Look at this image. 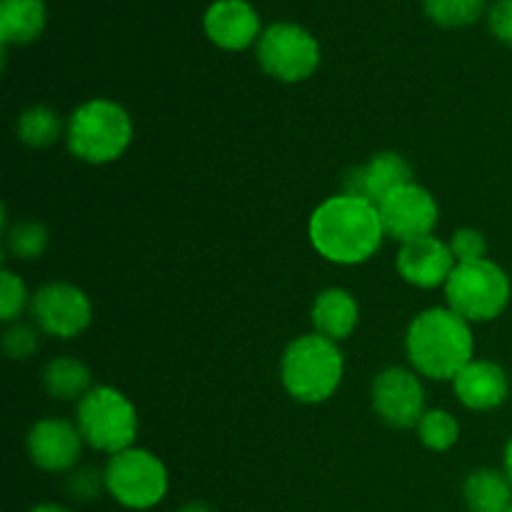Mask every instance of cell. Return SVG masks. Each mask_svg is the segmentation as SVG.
<instances>
[{"label": "cell", "mask_w": 512, "mask_h": 512, "mask_svg": "<svg viewBox=\"0 0 512 512\" xmlns=\"http://www.w3.org/2000/svg\"><path fill=\"white\" fill-rule=\"evenodd\" d=\"M308 238L315 253L328 263H365L378 253L385 238L380 208L358 195H333L310 215Z\"/></svg>", "instance_id": "cell-1"}, {"label": "cell", "mask_w": 512, "mask_h": 512, "mask_svg": "<svg viewBox=\"0 0 512 512\" xmlns=\"http://www.w3.org/2000/svg\"><path fill=\"white\" fill-rule=\"evenodd\" d=\"M378 208L380 218H383L385 238L398 240L400 245L433 235L440 218L438 200L433 198L428 188L418 183H408L390 193Z\"/></svg>", "instance_id": "cell-11"}, {"label": "cell", "mask_w": 512, "mask_h": 512, "mask_svg": "<svg viewBox=\"0 0 512 512\" xmlns=\"http://www.w3.org/2000/svg\"><path fill=\"white\" fill-rule=\"evenodd\" d=\"M453 390L460 403L475 413H490L505 405L510 395V378L503 365L493 360H478L465 365L453 380Z\"/></svg>", "instance_id": "cell-16"}, {"label": "cell", "mask_w": 512, "mask_h": 512, "mask_svg": "<svg viewBox=\"0 0 512 512\" xmlns=\"http://www.w3.org/2000/svg\"><path fill=\"white\" fill-rule=\"evenodd\" d=\"M65 128L68 125L50 105H33L25 113H20L15 133H18L20 143L30 145V148H50L53 143H58Z\"/></svg>", "instance_id": "cell-21"}, {"label": "cell", "mask_w": 512, "mask_h": 512, "mask_svg": "<svg viewBox=\"0 0 512 512\" xmlns=\"http://www.w3.org/2000/svg\"><path fill=\"white\" fill-rule=\"evenodd\" d=\"M408 183H413V168H410L408 160L393 150H380L368 163L358 165L345 175L343 193L368 198L375 205H380L390 193Z\"/></svg>", "instance_id": "cell-15"}, {"label": "cell", "mask_w": 512, "mask_h": 512, "mask_svg": "<svg viewBox=\"0 0 512 512\" xmlns=\"http://www.w3.org/2000/svg\"><path fill=\"white\" fill-rule=\"evenodd\" d=\"M418 438L433 453H448L460 440V423L448 410H425L418 423Z\"/></svg>", "instance_id": "cell-22"}, {"label": "cell", "mask_w": 512, "mask_h": 512, "mask_svg": "<svg viewBox=\"0 0 512 512\" xmlns=\"http://www.w3.org/2000/svg\"><path fill=\"white\" fill-rule=\"evenodd\" d=\"M83 435L78 425L63 418H45L30 428L28 455L45 473H73L83 455Z\"/></svg>", "instance_id": "cell-12"}, {"label": "cell", "mask_w": 512, "mask_h": 512, "mask_svg": "<svg viewBox=\"0 0 512 512\" xmlns=\"http://www.w3.org/2000/svg\"><path fill=\"white\" fill-rule=\"evenodd\" d=\"M258 65L280 83H303L320 68V43L308 28L290 20L270 23L255 43Z\"/></svg>", "instance_id": "cell-8"}, {"label": "cell", "mask_w": 512, "mask_h": 512, "mask_svg": "<svg viewBox=\"0 0 512 512\" xmlns=\"http://www.w3.org/2000/svg\"><path fill=\"white\" fill-rule=\"evenodd\" d=\"M448 308L473 323H490L500 318L512 298L510 275L493 260L458 263L445 283Z\"/></svg>", "instance_id": "cell-6"}, {"label": "cell", "mask_w": 512, "mask_h": 512, "mask_svg": "<svg viewBox=\"0 0 512 512\" xmlns=\"http://www.w3.org/2000/svg\"><path fill=\"white\" fill-rule=\"evenodd\" d=\"M503 470L508 473L510 483H512V438L508 440V445H505V455H503Z\"/></svg>", "instance_id": "cell-30"}, {"label": "cell", "mask_w": 512, "mask_h": 512, "mask_svg": "<svg viewBox=\"0 0 512 512\" xmlns=\"http://www.w3.org/2000/svg\"><path fill=\"white\" fill-rule=\"evenodd\" d=\"M28 303L30 295L25 283L20 280V275H15L13 270L8 268L0 270V320L8 325L15 323Z\"/></svg>", "instance_id": "cell-25"}, {"label": "cell", "mask_w": 512, "mask_h": 512, "mask_svg": "<svg viewBox=\"0 0 512 512\" xmlns=\"http://www.w3.org/2000/svg\"><path fill=\"white\" fill-rule=\"evenodd\" d=\"M455 265L458 263H455L450 245L435 235L410 240V243L400 245L398 255H395V268H398L400 278L420 290L445 288Z\"/></svg>", "instance_id": "cell-14"}, {"label": "cell", "mask_w": 512, "mask_h": 512, "mask_svg": "<svg viewBox=\"0 0 512 512\" xmlns=\"http://www.w3.org/2000/svg\"><path fill=\"white\" fill-rule=\"evenodd\" d=\"M30 313L45 335L73 340L88 330L90 320H93V305L78 285L53 280L35 290V295L30 298Z\"/></svg>", "instance_id": "cell-9"}, {"label": "cell", "mask_w": 512, "mask_h": 512, "mask_svg": "<svg viewBox=\"0 0 512 512\" xmlns=\"http://www.w3.org/2000/svg\"><path fill=\"white\" fill-rule=\"evenodd\" d=\"M105 493L128 510H150L168 495V468L145 448H128L110 455L105 465Z\"/></svg>", "instance_id": "cell-7"}, {"label": "cell", "mask_w": 512, "mask_h": 512, "mask_svg": "<svg viewBox=\"0 0 512 512\" xmlns=\"http://www.w3.org/2000/svg\"><path fill=\"white\" fill-rule=\"evenodd\" d=\"M345 375V358L335 340L320 333L295 338L280 360L285 393L303 405H320L335 395Z\"/></svg>", "instance_id": "cell-3"}, {"label": "cell", "mask_w": 512, "mask_h": 512, "mask_svg": "<svg viewBox=\"0 0 512 512\" xmlns=\"http://www.w3.org/2000/svg\"><path fill=\"white\" fill-rule=\"evenodd\" d=\"M38 345V333H35V328H30V325L15 320V323H10L8 328H5L3 350L10 360L33 358V355L38 353Z\"/></svg>", "instance_id": "cell-26"}, {"label": "cell", "mask_w": 512, "mask_h": 512, "mask_svg": "<svg viewBox=\"0 0 512 512\" xmlns=\"http://www.w3.org/2000/svg\"><path fill=\"white\" fill-rule=\"evenodd\" d=\"M178 512H215L213 508H210L208 503H200V500H195V503H188L183 505Z\"/></svg>", "instance_id": "cell-31"}, {"label": "cell", "mask_w": 512, "mask_h": 512, "mask_svg": "<svg viewBox=\"0 0 512 512\" xmlns=\"http://www.w3.org/2000/svg\"><path fill=\"white\" fill-rule=\"evenodd\" d=\"M448 245L455 255V263H475V260L488 258V240L475 228L455 230Z\"/></svg>", "instance_id": "cell-27"}, {"label": "cell", "mask_w": 512, "mask_h": 512, "mask_svg": "<svg viewBox=\"0 0 512 512\" xmlns=\"http://www.w3.org/2000/svg\"><path fill=\"white\" fill-rule=\"evenodd\" d=\"M45 0H0V40L3 45H28L45 30Z\"/></svg>", "instance_id": "cell-18"}, {"label": "cell", "mask_w": 512, "mask_h": 512, "mask_svg": "<svg viewBox=\"0 0 512 512\" xmlns=\"http://www.w3.org/2000/svg\"><path fill=\"white\" fill-rule=\"evenodd\" d=\"M43 388L55 400H83L93 390V373L88 365L70 355L53 358L43 370Z\"/></svg>", "instance_id": "cell-20"}, {"label": "cell", "mask_w": 512, "mask_h": 512, "mask_svg": "<svg viewBox=\"0 0 512 512\" xmlns=\"http://www.w3.org/2000/svg\"><path fill=\"white\" fill-rule=\"evenodd\" d=\"M370 403L375 415L390 428H418L420 418L425 415V388L423 380L415 370L385 368L375 375L370 388Z\"/></svg>", "instance_id": "cell-10"}, {"label": "cell", "mask_w": 512, "mask_h": 512, "mask_svg": "<svg viewBox=\"0 0 512 512\" xmlns=\"http://www.w3.org/2000/svg\"><path fill=\"white\" fill-rule=\"evenodd\" d=\"M105 490V473H100L93 465H85V468H75L68 478V493L70 498L78 500V503H90V500L98 498Z\"/></svg>", "instance_id": "cell-28"}, {"label": "cell", "mask_w": 512, "mask_h": 512, "mask_svg": "<svg viewBox=\"0 0 512 512\" xmlns=\"http://www.w3.org/2000/svg\"><path fill=\"white\" fill-rule=\"evenodd\" d=\"M490 33L512 48V0H495L488 10Z\"/></svg>", "instance_id": "cell-29"}, {"label": "cell", "mask_w": 512, "mask_h": 512, "mask_svg": "<svg viewBox=\"0 0 512 512\" xmlns=\"http://www.w3.org/2000/svg\"><path fill=\"white\" fill-rule=\"evenodd\" d=\"M203 30L220 50L238 53L258 43L265 28L260 13L248 0H213L205 8Z\"/></svg>", "instance_id": "cell-13"}, {"label": "cell", "mask_w": 512, "mask_h": 512, "mask_svg": "<svg viewBox=\"0 0 512 512\" xmlns=\"http://www.w3.org/2000/svg\"><path fill=\"white\" fill-rule=\"evenodd\" d=\"M133 140V120L120 103L110 98H90L73 110L65 128V143L78 160L108 165L128 150Z\"/></svg>", "instance_id": "cell-4"}, {"label": "cell", "mask_w": 512, "mask_h": 512, "mask_svg": "<svg viewBox=\"0 0 512 512\" xmlns=\"http://www.w3.org/2000/svg\"><path fill=\"white\" fill-rule=\"evenodd\" d=\"M423 10L440 28H468L485 13V0H423Z\"/></svg>", "instance_id": "cell-24"}, {"label": "cell", "mask_w": 512, "mask_h": 512, "mask_svg": "<svg viewBox=\"0 0 512 512\" xmlns=\"http://www.w3.org/2000/svg\"><path fill=\"white\" fill-rule=\"evenodd\" d=\"M310 320H313L315 333L323 338L343 343L355 333L360 323V308L353 293L343 288H328L323 293L315 295L313 310H310Z\"/></svg>", "instance_id": "cell-17"}, {"label": "cell", "mask_w": 512, "mask_h": 512, "mask_svg": "<svg viewBox=\"0 0 512 512\" xmlns=\"http://www.w3.org/2000/svg\"><path fill=\"white\" fill-rule=\"evenodd\" d=\"M463 498L470 512H508L512 505V483L505 470L480 468L465 478Z\"/></svg>", "instance_id": "cell-19"}, {"label": "cell", "mask_w": 512, "mask_h": 512, "mask_svg": "<svg viewBox=\"0 0 512 512\" xmlns=\"http://www.w3.org/2000/svg\"><path fill=\"white\" fill-rule=\"evenodd\" d=\"M75 425L90 448L105 455H118L133 448L138 438V410L118 388L98 385L78 403Z\"/></svg>", "instance_id": "cell-5"}, {"label": "cell", "mask_w": 512, "mask_h": 512, "mask_svg": "<svg viewBox=\"0 0 512 512\" xmlns=\"http://www.w3.org/2000/svg\"><path fill=\"white\" fill-rule=\"evenodd\" d=\"M405 353L418 375L450 380L475 360L473 328L450 308H428L413 318L405 333Z\"/></svg>", "instance_id": "cell-2"}, {"label": "cell", "mask_w": 512, "mask_h": 512, "mask_svg": "<svg viewBox=\"0 0 512 512\" xmlns=\"http://www.w3.org/2000/svg\"><path fill=\"white\" fill-rule=\"evenodd\" d=\"M30 512H70V510L63 508V505H58V503H40V505H35Z\"/></svg>", "instance_id": "cell-32"}, {"label": "cell", "mask_w": 512, "mask_h": 512, "mask_svg": "<svg viewBox=\"0 0 512 512\" xmlns=\"http://www.w3.org/2000/svg\"><path fill=\"white\" fill-rule=\"evenodd\" d=\"M508 512H512V505H510V510H508Z\"/></svg>", "instance_id": "cell-33"}, {"label": "cell", "mask_w": 512, "mask_h": 512, "mask_svg": "<svg viewBox=\"0 0 512 512\" xmlns=\"http://www.w3.org/2000/svg\"><path fill=\"white\" fill-rule=\"evenodd\" d=\"M5 230V250L15 260H38L50 243L48 228L38 220H18Z\"/></svg>", "instance_id": "cell-23"}]
</instances>
